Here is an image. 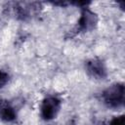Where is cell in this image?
I'll use <instances>...</instances> for the list:
<instances>
[{"label": "cell", "mask_w": 125, "mask_h": 125, "mask_svg": "<svg viewBox=\"0 0 125 125\" xmlns=\"http://www.w3.org/2000/svg\"><path fill=\"white\" fill-rule=\"evenodd\" d=\"M103 101L109 108L117 109L124 105L125 88L123 83H115L103 92Z\"/></svg>", "instance_id": "obj_1"}, {"label": "cell", "mask_w": 125, "mask_h": 125, "mask_svg": "<svg viewBox=\"0 0 125 125\" xmlns=\"http://www.w3.org/2000/svg\"><path fill=\"white\" fill-rule=\"evenodd\" d=\"M60 109H61V101L57 97L54 96L46 97L41 104V108H40L41 116L44 120L47 121L52 120L58 115Z\"/></svg>", "instance_id": "obj_2"}, {"label": "cell", "mask_w": 125, "mask_h": 125, "mask_svg": "<svg viewBox=\"0 0 125 125\" xmlns=\"http://www.w3.org/2000/svg\"><path fill=\"white\" fill-rule=\"evenodd\" d=\"M98 21V18L94 12H92L89 8H82L80 18L77 22V27L79 31L86 32L95 28Z\"/></svg>", "instance_id": "obj_3"}, {"label": "cell", "mask_w": 125, "mask_h": 125, "mask_svg": "<svg viewBox=\"0 0 125 125\" xmlns=\"http://www.w3.org/2000/svg\"><path fill=\"white\" fill-rule=\"evenodd\" d=\"M85 68L87 73L95 79H104L106 77V67L103 61L99 59H91L87 61Z\"/></svg>", "instance_id": "obj_4"}, {"label": "cell", "mask_w": 125, "mask_h": 125, "mask_svg": "<svg viewBox=\"0 0 125 125\" xmlns=\"http://www.w3.org/2000/svg\"><path fill=\"white\" fill-rule=\"evenodd\" d=\"M16 117V110L11 104L8 101H0V119L6 122H12Z\"/></svg>", "instance_id": "obj_5"}, {"label": "cell", "mask_w": 125, "mask_h": 125, "mask_svg": "<svg viewBox=\"0 0 125 125\" xmlns=\"http://www.w3.org/2000/svg\"><path fill=\"white\" fill-rule=\"evenodd\" d=\"M109 125H125V116L123 114L115 116L109 122Z\"/></svg>", "instance_id": "obj_6"}, {"label": "cell", "mask_w": 125, "mask_h": 125, "mask_svg": "<svg viewBox=\"0 0 125 125\" xmlns=\"http://www.w3.org/2000/svg\"><path fill=\"white\" fill-rule=\"evenodd\" d=\"M9 81V75L7 72L0 69V88H3Z\"/></svg>", "instance_id": "obj_7"}]
</instances>
